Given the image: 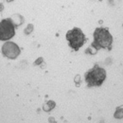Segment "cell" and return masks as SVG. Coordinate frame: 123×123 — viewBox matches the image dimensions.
Segmentation results:
<instances>
[{
  "instance_id": "cell-2",
  "label": "cell",
  "mask_w": 123,
  "mask_h": 123,
  "mask_svg": "<svg viewBox=\"0 0 123 123\" xmlns=\"http://www.w3.org/2000/svg\"><path fill=\"white\" fill-rule=\"evenodd\" d=\"M106 79V71L96 64L85 74V80L89 86H99Z\"/></svg>"
},
{
  "instance_id": "cell-5",
  "label": "cell",
  "mask_w": 123,
  "mask_h": 123,
  "mask_svg": "<svg viewBox=\"0 0 123 123\" xmlns=\"http://www.w3.org/2000/svg\"><path fill=\"white\" fill-rule=\"evenodd\" d=\"M2 53L10 59H15L20 53V48L14 43L8 42L2 46Z\"/></svg>"
},
{
  "instance_id": "cell-1",
  "label": "cell",
  "mask_w": 123,
  "mask_h": 123,
  "mask_svg": "<svg viewBox=\"0 0 123 123\" xmlns=\"http://www.w3.org/2000/svg\"><path fill=\"white\" fill-rule=\"evenodd\" d=\"M113 43V37L107 29L98 28L94 32V43L92 46L96 47V50L99 48L110 49Z\"/></svg>"
},
{
  "instance_id": "cell-4",
  "label": "cell",
  "mask_w": 123,
  "mask_h": 123,
  "mask_svg": "<svg viewBox=\"0 0 123 123\" xmlns=\"http://www.w3.org/2000/svg\"><path fill=\"white\" fill-rule=\"evenodd\" d=\"M15 34V28L12 19H4L0 22V40L6 41Z\"/></svg>"
},
{
  "instance_id": "cell-3",
  "label": "cell",
  "mask_w": 123,
  "mask_h": 123,
  "mask_svg": "<svg viewBox=\"0 0 123 123\" xmlns=\"http://www.w3.org/2000/svg\"><path fill=\"white\" fill-rule=\"evenodd\" d=\"M66 39L68 41L69 46L75 50H79L80 47L83 46L86 41L85 35L78 28H74L73 30L68 31L66 33Z\"/></svg>"
}]
</instances>
